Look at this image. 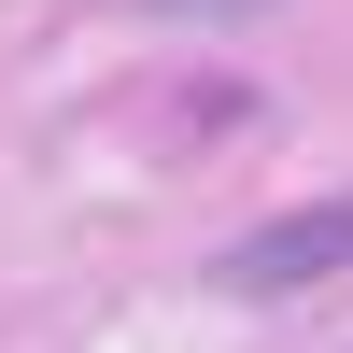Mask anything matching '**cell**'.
<instances>
[{
	"label": "cell",
	"instance_id": "6da1fadb",
	"mask_svg": "<svg viewBox=\"0 0 353 353\" xmlns=\"http://www.w3.org/2000/svg\"><path fill=\"white\" fill-rule=\"evenodd\" d=\"M339 269H353V198L283 212V226H254V241L226 254V283H241V297H297V283H339Z\"/></svg>",
	"mask_w": 353,
	"mask_h": 353
},
{
	"label": "cell",
	"instance_id": "7a4b0ae2",
	"mask_svg": "<svg viewBox=\"0 0 353 353\" xmlns=\"http://www.w3.org/2000/svg\"><path fill=\"white\" fill-rule=\"evenodd\" d=\"M156 14H198V28H212V14H269V0H156Z\"/></svg>",
	"mask_w": 353,
	"mask_h": 353
}]
</instances>
